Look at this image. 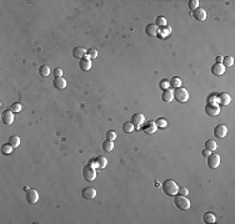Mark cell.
I'll return each instance as SVG.
<instances>
[{"mask_svg":"<svg viewBox=\"0 0 235 224\" xmlns=\"http://www.w3.org/2000/svg\"><path fill=\"white\" fill-rule=\"evenodd\" d=\"M218 102H219L220 105L226 106V105H229V103L231 102V97H230L229 93H226V92H221V93L218 95Z\"/></svg>","mask_w":235,"mask_h":224,"instance_id":"cell-17","label":"cell"},{"mask_svg":"<svg viewBox=\"0 0 235 224\" xmlns=\"http://www.w3.org/2000/svg\"><path fill=\"white\" fill-rule=\"evenodd\" d=\"M173 98H174V91H172L170 88L163 91V93H162V100H163L164 102H168V103H169V102L173 101Z\"/></svg>","mask_w":235,"mask_h":224,"instance_id":"cell-19","label":"cell"},{"mask_svg":"<svg viewBox=\"0 0 235 224\" xmlns=\"http://www.w3.org/2000/svg\"><path fill=\"white\" fill-rule=\"evenodd\" d=\"M205 112H206V115H209L211 117H215V116H218L220 114V107L218 105H210V103H208L205 106Z\"/></svg>","mask_w":235,"mask_h":224,"instance_id":"cell-8","label":"cell"},{"mask_svg":"<svg viewBox=\"0 0 235 224\" xmlns=\"http://www.w3.org/2000/svg\"><path fill=\"white\" fill-rule=\"evenodd\" d=\"M203 219H204V222H205V223H215V220H216L215 215H214L213 213H209V212L204 214Z\"/></svg>","mask_w":235,"mask_h":224,"instance_id":"cell-26","label":"cell"},{"mask_svg":"<svg viewBox=\"0 0 235 224\" xmlns=\"http://www.w3.org/2000/svg\"><path fill=\"white\" fill-rule=\"evenodd\" d=\"M82 195L85 198V199H94L96 197V190L95 188L93 187H87L82 190Z\"/></svg>","mask_w":235,"mask_h":224,"instance_id":"cell-10","label":"cell"},{"mask_svg":"<svg viewBox=\"0 0 235 224\" xmlns=\"http://www.w3.org/2000/svg\"><path fill=\"white\" fill-rule=\"evenodd\" d=\"M39 74L43 76V77H48L50 75V67L48 65H43L39 67Z\"/></svg>","mask_w":235,"mask_h":224,"instance_id":"cell-25","label":"cell"},{"mask_svg":"<svg viewBox=\"0 0 235 224\" xmlns=\"http://www.w3.org/2000/svg\"><path fill=\"white\" fill-rule=\"evenodd\" d=\"M156 130H158V126H156V123L154 121H149L146 122L144 126H143V131L145 133H149V135H153L156 132Z\"/></svg>","mask_w":235,"mask_h":224,"instance_id":"cell-12","label":"cell"},{"mask_svg":"<svg viewBox=\"0 0 235 224\" xmlns=\"http://www.w3.org/2000/svg\"><path fill=\"white\" fill-rule=\"evenodd\" d=\"M219 164H220V156L218 153H210L208 156V166L211 169H215L219 167Z\"/></svg>","mask_w":235,"mask_h":224,"instance_id":"cell-6","label":"cell"},{"mask_svg":"<svg viewBox=\"0 0 235 224\" xmlns=\"http://www.w3.org/2000/svg\"><path fill=\"white\" fill-rule=\"evenodd\" d=\"M174 204L180 210H188L190 208V200L185 195H176L174 199Z\"/></svg>","mask_w":235,"mask_h":224,"instance_id":"cell-2","label":"cell"},{"mask_svg":"<svg viewBox=\"0 0 235 224\" xmlns=\"http://www.w3.org/2000/svg\"><path fill=\"white\" fill-rule=\"evenodd\" d=\"M216 148H218V145H216L215 141L208 140V141L205 142V150H208V151H210V152H214V151H216Z\"/></svg>","mask_w":235,"mask_h":224,"instance_id":"cell-22","label":"cell"},{"mask_svg":"<svg viewBox=\"0 0 235 224\" xmlns=\"http://www.w3.org/2000/svg\"><path fill=\"white\" fill-rule=\"evenodd\" d=\"M208 102H209L210 105H216V102H218V95H215V93L210 95V96L208 97Z\"/></svg>","mask_w":235,"mask_h":224,"instance_id":"cell-37","label":"cell"},{"mask_svg":"<svg viewBox=\"0 0 235 224\" xmlns=\"http://www.w3.org/2000/svg\"><path fill=\"white\" fill-rule=\"evenodd\" d=\"M26 200L31 204H35L39 200V193L35 189H29L26 190Z\"/></svg>","mask_w":235,"mask_h":224,"instance_id":"cell-11","label":"cell"},{"mask_svg":"<svg viewBox=\"0 0 235 224\" xmlns=\"http://www.w3.org/2000/svg\"><path fill=\"white\" fill-rule=\"evenodd\" d=\"M226 133H228V128L224 125H218L214 128V136L218 138H224L226 136Z\"/></svg>","mask_w":235,"mask_h":224,"instance_id":"cell-9","label":"cell"},{"mask_svg":"<svg viewBox=\"0 0 235 224\" xmlns=\"http://www.w3.org/2000/svg\"><path fill=\"white\" fill-rule=\"evenodd\" d=\"M201 155H203L204 157H208V156L210 155V151H208V150H204V151L201 152Z\"/></svg>","mask_w":235,"mask_h":224,"instance_id":"cell-42","label":"cell"},{"mask_svg":"<svg viewBox=\"0 0 235 224\" xmlns=\"http://www.w3.org/2000/svg\"><path fill=\"white\" fill-rule=\"evenodd\" d=\"M95 163H96V166L99 167V168H105L106 167V164H108V161H106V158L105 157H103V156H99L96 159H95Z\"/></svg>","mask_w":235,"mask_h":224,"instance_id":"cell-23","label":"cell"},{"mask_svg":"<svg viewBox=\"0 0 235 224\" xmlns=\"http://www.w3.org/2000/svg\"><path fill=\"white\" fill-rule=\"evenodd\" d=\"M224 72H225V66H224L223 64L215 62V64L211 66V74H213L214 76H221Z\"/></svg>","mask_w":235,"mask_h":224,"instance_id":"cell-14","label":"cell"},{"mask_svg":"<svg viewBox=\"0 0 235 224\" xmlns=\"http://www.w3.org/2000/svg\"><path fill=\"white\" fill-rule=\"evenodd\" d=\"M79 67L82 71H89L92 69V61L89 59V56H85L83 59H80L79 61Z\"/></svg>","mask_w":235,"mask_h":224,"instance_id":"cell-13","label":"cell"},{"mask_svg":"<svg viewBox=\"0 0 235 224\" xmlns=\"http://www.w3.org/2000/svg\"><path fill=\"white\" fill-rule=\"evenodd\" d=\"M215 61H216L218 64H221V62H223V57H221V56H216V59H215Z\"/></svg>","mask_w":235,"mask_h":224,"instance_id":"cell-43","label":"cell"},{"mask_svg":"<svg viewBox=\"0 0 235 224\" xmlns=\"http://www.w3.org/2000/svg\"><path fill=\"white\" fill-rule=\"evenodd\" d=\"M87 50L84 49V47H75L74 50H73V56L74 57H76V59H83V57H85L87 56Z\"/></svg>","mask_w":235,"mask_h":224,"instance_id":"cell-20","label":"cell"},{"mask_svg":"<svg viewBox=\"0 0 235 224\" xmlns=\"http://www.w3.org/2000/svg\"><path fill=\"white\" fill-rule=\"evenodd\" d=\"M193 16H194V19H196L198 21H204V20L206 19V11H205L204 9H201V8H198V9H195V10L193 11Z\"/></svg>","mask_w":235,"mask_h":224,"instance_id":"cell-16","label":"cell"},{"mask_svg":"<svg viewBox=\"0 0 235 224\" xmlns=\"http://www.w3.org/2000/svg\"><path fill=\"white\" fill-rule=\"evenodd\" d=\"M2 152H3V155H12L13 153V147L9 143H5V145L2 146Z\"/></svg>","mask_w":235,"mask_h":224,"instance_id":"cell-29","label":"cell"},{"mask_svg":"<svg viewBox=\"0 0 235 224\" xmlns=\"http://www.w3.org/2000/svg\"><path fill=\"white\" fill-rule=\"evenodd\" d=\"M163 190L165 194L173 197V195H176L178 194V190H179V187L176 184V182H174L173 179H167L163 184Z\"/></svg>","mask_w":235,"mask_h":224,"instance_id":"cell-1","label":"cell"},{"mask_svg":"<svg viewBox=\"0 0 235 224\" xmlns=\"http://www.w3.org/2000/svg\"><path fill=\"white\" fill-rule=\"evenodd\" d=\"M159 86H160V88L164 91V90H168V88H169L170 82H169L168 80H162V81H160V83H159Z\"/></svg>","mask_w":235,"mask_h":224,"instance_id":"cell-36","label":"cell"},{"mask_svg":"<svg viewBox=\"0 0 235 224\" xmlns=\"http://www.w3.org/2000/svg\"><path fill=\"white\" fill-rule=\"evenodd\" d=\"M134 128H135V127L133 126L131 122H125V123L123 125V131H124L125 133H130V132H133Z\"/></svg>","mask_w":235,"mask_h":224,"instance_id":"cell-31","label":"cell"},{"mask_svg":"<svg viewBox=\"0 0 235 224\" xmlns=\"http://www.w3.org/2000/svg\"><path fill=\"white\" fill-rule=\"evenodd\" d=\"M178 193H179L180 195H188L189 190H188L185 187H180V188H179V190H178Z\"/></svg>","mask_w":235,"mask_h":224,"instance_id":"cell-39","label":"cell"},{"mask_svg":"<svg viewBox=\"0 0 235 224\" xmlns=\"http://www.w3.org/2000/svg\"><path fill=\"white\" fill-rule=\"evenodd\" d=\"M103 150H104V152H111L114 150V142L106 140L105 142H103Z\"/></svg>","mask_w":235,"mask_h":224,"instance_id":"cell-24","label":"cell"},{"mask_svg":"<svg viewBox=\"0 0 235 224\" xmlns=\"http://www.w3.org/2000/svg\"><path fill=\"white\" fill-rule=\"evenodd\" d=\"M8 143L13 147V148H15V147H18L19 145H20V138H19V136H10L9 137V140H8Z\"/></svg>","mask_w":235,"mask_h":224,"instance_id":"cell-21","label":"cell"},{"mask_svg":"<svg viewBox=\"0 0 235 224\" xmlns=\"http://www.w3.org/2000/svg\"><path fill=\"white\" fill-rule=\"evenodd\" d=\"M10 110H12L13 112H15V114H18V112L21 111V105L18 103V102H14V103L10 106Z\"/></svg>","mask_w":235,"mask_h":224,"instance_id":"cell-32","label":"cell"},{"mask_svg":"<svg viewBox=\"0 0 235 224\" xmlns=\"http://www.w3.org/2000/svg\"><path fill=\"white\" fill-rule=\"evenodd\" d=\"M115 138H116V132L113 131V130L108 131V133H106V140H109V141H114Z\"/></svg>","mask_w":235,"mask_h":224,"instance_id":"cell-38","label":"cell"},{"mask_svg":"<svg viewBox=\"0 0 235 224\" xmlns=\"http://www.w3.org/2000/svg\"><path fill=\"white\" fill-rule=\"evenodd\" d=\"M155 123H156V126H158V127H162V128H164V127L168 126V121L164 120V119H159Z\"/></svg>","mask_w":235,"mask_h":224,"instance_id":"cell-34","label":"cell"},{"mask_svg":"<svg viewBox=\"0 0 235 224\" xmlns=\"http://www.w3.org/2000/svg\"><path fill=\"white\" fill-rule=\"evenodd\" d=\"M155 25L158 26V28H164V26H167V19L164 18V16H158L156 18V20H155Z\"/></svg>","mask_w":235,"mask_h":224,"instance_id":"cell-28","label":"cell"},{"mask_svg":"<svg viewBox=\"0 0 235 224\" xmlns=\"http://www.w3.org/2000/svg\"><path fill=\"white\" fill-rule=\"evenodd\" d=\"M198 8H199V2H198V0H190V2H189V9L194 11Z\"/></svg>","mask_w":235,"mask_h":224,"instance_id":"cell-33","label":"cell"},{"mask_svg":"<svg viewBox=\"0 0 235 224\" xmlns=\"http://www.w3.org/2000/svg\"><path fill=\"white\" fill-rule=\"evenodd\" d=\"M145 33H146V35H149V36H158V34H159V28L156 26L155 24H148V25L145 26Z\"/></svg>","mask_w":235,"mask_h":224,"instance_id":"cell-15","label":"cell"},{"mask_svg":"<svg viewBox=\"0 0 235 224\" xmlns=\"http://www.w3.org/2000/svg\"><path fill=\"white\" fill-rule=\"evenodd\" d=\"M83 177H84V179L88 181V182H93V181L95 179L96 172H95V169L93 168L92 164H87V166L83 168Z\"/></svg>","mask_w":235,"mask_h":224,"instance_id":"cell-4","label":"cell"},{"mask_svg":"<svg viewBox=\"0 0 235 224\" xmlns=\"http://www.w3.org/2000/svg\"><path fill=\"white\" fill-rule=\"evenodd\" d=\"M174 98H175L178 102L184 103V102H186V101L189 100V92H188L185 88H183V87L175 88V91H174Z\"/></svg>","mask_w":235,"mask_h":224,"instance_id":"cell-3","label":"cell"},{"mask_svg":"<svg viewBox=\"0 0 235 224\" xmlns=\"http://www.w3.org/2000/svg\"><path fill=\"white\" fill-rule=\"evenodd\" d=\"M88 56H89V59H96L98 57V50L96 49L88 50Z\"/></svg>","mask_w":235,"mask_h":224,"instance_id":"cell-35","label":"cell"},{"mask_svg":"<svg viewBox=\"0 0 235 224\" xmlns=\"http://www.w3.org/2000/svg\"><path fill=\"white\" fill-rule=\"evenodd\" d=\"M169 82H170V86H173L174 88H179L181 86V80L178 76H174Z\"/></svg>","mask_w":235,"mask_h":224,"instance_id":"cell-27","label":"cell"},{"mask_svg":"<svg viewBox=\"0 0 235 224\" xmlns=\"http://www.w3.org/2000/svg\"><path fill=\"white\" fill-rule=\"evenodd\" d=\"M53 85H54V87L58 88V90H64V88L66 87V81H65L61 76H59V77H55V78H54Z\"/></svg>","mask_w":235,"mask_h":224,"instance_id":"cell-18","label":"cell"},{"mask_svg":"<svg viewBox=\"0 0 235 224\" xmlns=\"http://www.w3.org/2000/svg\"><path fill=\"white\" fill-rule=\"evenodd\" d=\"M2 122L4 125H8V126H10L14 122V112L12 110L3 111V114H2Z\"/></svg>","mask_w":235,"mask_h":224,"instance_id":"cell-5","label":"cell"},{"mask_svg":"<svg viewBox=\"0 0 235 224\" xmlns=\"http://www.w3.org/2000/svg\"><path fill=\"white\" fill-rule=\"evenodd\" d=\"M54 75H55V77H59V76H61V75H63V70H61V69H58V67H56V69L54 70Z\"/></svg>","mask_w":235,"mask_h":224,"instance_id":"cell-41","label":"cell"},{"mask_svg":"<svg viewBox=\"0 0 235 224\" xmlns=\"http://www.w3.org/2000/svg\"><path fill=\"white\" fill-rule=\"evenodd\" d=\"M170 31H172V29H170V26H164V34H163V36H167V35H170Z\"/></svg>","mask_w":235,"mask_h":224,"instance_id":"cell-40","label":"cell"},{"mask_svg":"<svg viewBox=\"0 0 235 224\" xmlns=\"http://www.w3.org/2000/svg\"><path fill=\"white\" fill-rule=\"evenodd\" d=\"M223 65L224 66H226V67H230V66H233V64H234V57L233 56H226V57H223Z\"/></svg>","mask_w":235,"mask_h":224,"instance_id":"cell-30","label":"cell"},{"mask_svg":"<svg viewBox=\"0 0 235 224\" xmlns=\"http://www.w3.org/2000/svg\"><path fill=\"white\" fill-rule=\"evenodd\" d=\"M130 122L133 123V126H134L135 128H139V127H141L143 123L145 122V117H144L143 114H139V112H136V114H134V115L131 116Z\"/></svg>","mask_w":235,"mask_h":224,"instance_id":"cell-7","label":"cell"}]
</instances>
